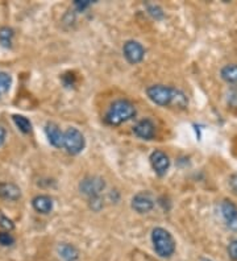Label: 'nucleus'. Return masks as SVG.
<instances>
[{"label": "nucleus", "mask_w": 237, "mask_h": 261, "mask_svg": "<svg viewBox=\"0 0 237 261\" xmlns=\"http://www.w3.org/2000/svg\"><path fill=\"white\" fill-rule=\"evenodd\" d=\"M136 107L128 99H117L106 112L104 121L108 125L116 127L136 116Z\"/></svg>", "instance_id": "f257e3e1"}, {"label": "nucleus", "mask_w": 237, "mask_h": 261, "mask_svg": "<svg viewBox=\"0 0 237 261\" xmlns=\"http://www.w3.org/2000/svg\"><path fill=\"white\" fill-rule=\"evenodd\" d=\"M149 160H150V165H152L155 174L164 177L168 173L169 168H170V159L164 150H154L150 154Z\"/></svg>", "instance_id": "6e6552de"}, {"label": "nucleus", "mask_w": 237, "mask_h": 261, "mask_svg": "<svg viewBox=\"0 0 237 261\" xmlns=\"http://www.w3.org/2000/svg\"><path fill=\"white\" fill-rule=\"evenodd\" d=\"M146 10H148V13L153 19L155 20H161L165 17V13L162 11V8L158 4H148L146 6Z\"/></svg>", "instance_id": "aec40b11"}, {"label": "nucleus", "mask_w": 237, "mask_h": 261, "mask_svg": "<svg viewBox=\"0 0 237 261\" xmlns=\"http://www.w3.org/2000/svg\"><path fill=\"white\" fill-rule=\"evenodd\" d=\"M6 141V129L3 127H0V147L3 145Z\"/></svg>", "instance_id": "cd10ccee"}, {"label": "nucleus", "mask_w": 237, "mask_h": 261, "mask_svg": "<svg viewBox=\"0 0 237 261\" xmlns=\"http://www.w3.org/2000/svg\"><path fill=\"white\" fill-rule=\"evenodd\" d=\"M202 261H212V260H208V258H202Z\"/></svg>", "instance_id": "c85d7f7f"}, {"label": "nucleus", "mask_w": 237, "mask_h": 261, "mask_svg": "<svg viewBox=\"0 0 237 261\" xmlns=\"http://www.w3.org/2000/svg\"><path fill=\"white\" fill-rule=\"evenodd\" d=\"M228 255L233 261H237V239L232 240L228 245Z\"/></svg>", "instance_id": "393cba45"}, {"label": "nucleus", "mask_w": 237, "mask_h": 261, "mask_svg": "<svg viewBox=\"0 0 237 261\" xmlns=\"http://www.w3.org/2000/svg\"><path fill=\"white\" fill-rule=\"evenodd\" d=\"M0 198L6 199V201H19L21 198V190L15 184L2 182L0 184Z\"/></svg>", "instance_id": "f8f14e48"}, {"label": "nucleus", "mask_w": 237, "mask_h": 261, "mask_svg": "<svg viewBox=\"0 0 237 261\" xmlns=\"http://www.w3.org/2000/svg\"><path fill=\"white\" fill-rule=\"evenodd\" d=\"M13 243H15V239L11 236V233L0 232V245H3V247H10Z\"/></svg>", "instance_id": "5701e85b"}, {"label": "nucleus", "mask_w": 237, "mask_h": 261, "mask_svg": "<svg viewBox=\"0 0 237 261\" xmlns=\"http://www.w3.org/2000/svg\"><path fill=\"white\" fill-rule=\"evenodd\" d=\"M174 93H175L174 87L165 86V85H153L146 89L148 98L154 105L161 106V107H168V106L173 105Z\"/></svg>", "instance_id": "7ed1b4c3"}, {"label": "nucleus", "mask_w": 237, "mask_h": 261, "mask_svg": "<svg viewBox=\"0 0 237 261\" xmlns=\"http://www.w3.org/2000/svg\"><path fill=\"white\" fill-rule=\"evenodd\" d=\"M12 85V76L8 73L0 71V94L7 93Z\"/></svg>", "instance_id": "6ab92c4d"}, {"label": "nucleus", "mask_w": 237, "mask_h": 261, "mask_svg": "<svg viewBox=\"0 0 237 261\" xmlns=\"http://www.w3.org/2000/svg\"><path fill=\"white\" fill-rule=\"evenodd\" d=\"M132 258L133 261H155L153 260L148 253H144V252H139V251H136L135 253H133Z\"/></svg>", "instance_id": "a878e982"}, {"label": "nucleus", "mask_w": 237, "mask_h": 261, "mask_svg": "<svg viewBox=\"0 0 237 261\" xmlns=\"http://www.w3.org/2000/svg\"><path fill=\"white\" fill-rule=\"evenodd\" d=\"M130 206L137 214H148L154 208V199L150 193L141 191L132 198Z\"/></svg>", "instance_id": "0eeeda50"}, {"label": "nucleus", "mask_w": 237, "mask_h": 261, "mask_svg": "<svg viewBox=\"0 0 237 261\" xmlns=\"http://www.w3.org/2000/svg\"><path fill=\"white\" fill-rule=\"evenodd\" d=\"M45 135H46L49 143L56 148H63V139H65V132L60 129L57 124L54 123H47L45 125Z\"/></svg>", "instance_id": "9b49d317"}, {"label": "nucleus", "mask_w": 237, "mask_h": 261, "mask_svg": "<svg viewBox=\"0 0 237 261\" xmlns=\"http://www.w3.org/2000/svg\"><path fill=\"white\" fill-rule=\"evenodd\" d=\"M123 55L130 65H137L145 57V49L139 41L129 40L124 44Z\"/></svg>", "instance_id": "423d86ee"}, {"label": "nucleus", "mask_w": 237, "mask_h": 261, "mask_svg": "<svg viewBox=\"0 0 237 261\" xmlns=\"http://www.w3.org/2000/svg\"><path fill=\"white\" fill-rule=\"evenodd\" d=\"M106 189V181L100 177H86L79 184V190L83 195L91 198L100 197L101 191Z\"/></svg>", "instance_id": "39448f33"}, {"label": "nucleus", "mask_w": 237, "mask_h": 261, "mask_svg": "<svg viewBox=\"0 0 237 261\" xmlns=\"http://www.w3.org/2000/svg\"><path fill=\"white\" fill-rule=\"evenodd\" d=\"M189 106V99H187L186 94L180 90L175 89V93H174V99H173V105L171 107L178 110H185Z\"/></svg>", "instance_id": "f3484780"}, {"label": "nucleus", "mask_w": 237, "mask_h": 261, "mask_svg": "<svg viewBox=\"0 0 237 261\" xmlns=\"http://www.w3.org/2000/svg\"><path fill=\"white\" fill-rule=\"evenodd\" d=\"M229 188H231V190L233 191L234 194H237V173H234V174L229 177Z\"/></svg>", "instance_id": "bb28decb"}, {"label": "nucleus", "mask_w": 237, "mask_h": 261, "mask_svg": "<svg viewBox=\"0 0 237 261\" xmlns=\"http://www.w3.org/2000/svg\"><path fill=\"white\" fill-rule=\"evenodd\" d=\"M152 243L155 253L160 257H171L175 252V240L168 229L155 227L152 231Z\"/></svg>", "instance_id": "f03ea898"}, {"label": "nucleus", "mask_w": 237, "mask_h": 261, "mask_svg": "<svg viewBox=\"0 0 237 261\" xmlns=\"http://www.w3.org/2000/svg\"><path fill=\"white\" fill-rule=\"evenodd\" d=\"M12 119H13V123L16 124V127L19 128L22 134H31L32 123L28 118L22 116V115H13Z\"/></svg>", "instance_id": "dca6fc26"}, {"label": "nucleus", "mask_w": 237, "mask_h": 261, "mask_svg": "<svg viewBox=\"0 0 237 261\" xmlns=\"http://www.w3.org/2000/svg\"><path fill=\"white\" fill-rule=\"evenodd\" d=\"M90 6H91V0H75L74 2V7H75L76 11H79V12H83Z\"/></svg>", "instance_id": "b1692460"}, {"label": "nucleus", "mask_w": 237, "mask_h": 261, "mask_svg": "<svg viewBox=\"0 0 237 261\" xmlns=\"http://www.w3.org/2000/svg\"><path fill=\"white\" fill-rule=\"evenodd\" d=\"M221 215L224 218L225 224L229 229L237 232V206L229 199L221 202Z\"/></svg>", "instance_id": "1a4fd4ad"}, {"label": "nucleus", "mask_w": 237, "mask_h": 261, "mask_svg": "<svg viewBox=\"0 0 237 261\" xmlns=\"http://www.w3.org/2000/svg\"><path fill=\"white\" fill-rule=\"evenodd\" d=\"M32 206L37 213L40 214H50L53 210V199L49 195H37L32 199Z\"/></svg>", "instance_id": "ddd939ff"}, {"label": "nucleus", "mask_w": 237, "mask_h": 261, "mask_svg": "<svg viewBox=\"0 0 237 261\" xmlns=\"http://www.w3.org/2000/svg\"><path fill=\"white\" fill-rule=\"evenodd\" d=\"M133 134L142 140H152L155 135V125L150 119H142L133 127Z\"/></svg>", "instance_id": "9d476101"}, {"label": "nucleus", "mask_w": 237, "mask_h": 261, "mask_svg": "<svg viewBox=\"0 0 237 261\" xmlns=\"http://www.w3.org/2000/svg\"><path fill=\"white\" fill-rule=\"evenodd\" d=\"M227 103L232 109H237V86L232 87L227 94Z\"/></svg>", "instance_id": "412c9836"}, {"label": "nucleus", "mask_w": 237, "mask_h": 261, "mask_svg": "<svg viewBox=\"0 0 237 261\" xmlns=\"http://www.w3.org/2000/svg\"><path fill=\"white\" fill-rule=\"evenodd\" d=\"M0 95H2V94H0Z\"/></svg>", "instance_id": "c756f323"}, {"label": "nucleus", "mask_w": 237, "mask_h": 261, "mask_svg": "<svg viewBox=\"0 0 237 261\" xmlns=\"http://www.w3.org/2000/svg\"><path fill=\"white\" fill-rule=\"evenodd\" d=\"M0 227L7 229V231H12V229L15 228V224H13L12 220L7 217V215H4L2 211H0Z\"/></svg>", "instance_id": "4be33fe9"}, {"label": "nucleus", "mask_w": 237, "mask_h": 261, "mask_svg": "<svg viewBox=\"0 0 237 261\" xmlns=\"http://www.w3.org/2000/svg\"><path fill=\"white\" fill-rule=\"evenodd\" d=\"M13 38V31L8 27H2L0 28V44L6 46V48H11Z\"/></svg>", "instance_id": "a211bd4d"}, {"label": "nucleus", "mask_w": 237, "mask_h": 261, "mask_svg": "<svg viewBox=\"0 0 237 261\" xmlns=\"http://www.w3.org/2000/svg\"><path fill=\"white\" fill-rule=\"evenodd\" d=\"M58 253L63 261H76L78 258V251L75 247L67 243L58 245Z\"/></svg>", "instance_id": "4468645a"}, {"label": "nucleus", "mask_w": 237, "mask_h": 261, "mask_svg": "<svg viewBox=\"0 0 237 261\" xmlns=\"http://www.w3.org/2000/svg\"><path fill=\"white\" fill-rule=\"evenodd\" d=\"M220 75L227 83H237V65H225L221 69Z\"/></svg>", "instance_id": "2eb2a0df"}, {"label": "nucleus", "mask_w": 237, "mask_h": 261, "mask_svg": "<svg viewBox=\"0 0 237 261\" xmlns=\"http://www.w3.org/2000/svg\"><path fill=\"white\" fill-rule=\"evenodd\" d=\"M86 147V139L83 134L76 128H67L65 130V139H63V148L69 154H79Z\"/></svg>", "instance_id": "20e7f679"}]
</instances>
